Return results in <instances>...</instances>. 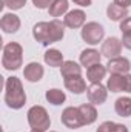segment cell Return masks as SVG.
<instances>
[{
    "label": "cell",
    "mask_w": 131,
    "mask_h": 132,
    "mask_svg": "<svg viewBox=\"0 0 131 132\" xmlns=\"http://www.w3.org/2000/svg\"><path fill=\"white\" fill-rule=\"evenodd\" d=\"M86 95L91 104H103L108 97V89L102 83H91V86L86 89Z\"/></svg>",
    "instance_id": "obj_8"
},
{
    "label": "cell",
    "mask_w": 131,
    "mask_h": 132,
    "mask_svg": "<svg viewBox=\"0 0 131 132\" xmlns=\"http://www.w3.org/2000/svg\"><path fill=\"white\" fill-rule=\"evenodd\" d=\"M43 74H45L43 66L40 65V63H37V62L28 63V65L25 66V69H23V77H25L28 81H31V83L40 81L42 77H43Z\"/></svg>",
    "instance_id": "obj_12"
},
{
    "label": "cell",
    "mask_w": 131,
    "mask_h": 132,
    "mask_svg": "<svg viewBox=\"0 0 131 132\" xmlns=\"http://www.w3.org/2000/svg\"><path fill=\"white\" fill-rule=\"evenodd\" d=\"M3 5L11 11H19L26 5V0H3Z\"/></svg>",
    "instance_id": "obj_24"
},
{
    "label": "cell",
    "mask_w": 131,
    "mask_h": 132,
    "mask_svg": "<svg viewBox=\"0 0 131 132\" xmlns=\"http://www.w3.org/2000/svg\"><path fill=\"white\" fill-rule=\"evenodd\" d=\"M123 92L131 94V74H125V83H123Z\"/></svg>",
    "instance_id": "obj_29"
},
{
    "label": "cell",
    "mask_w": 131,
    "mask_h": 132,
    "mask_svg": "<svg viewBox=\"0 0 131 132\" xmlns=\"http://www.w3.org/2000/svg\"><path fill=\"white\" fill-rule=\"evenodd\" d=\"M106 69L110 74H120V75H125L128 74L131 69V63L128 59L125 57H114V59H110L108 60V65H106Z\"/></svg>",
    "instance_id": "obj_10"
},
{
    "label": "cell",
    "mask_w": 131,
    "mask_h": 132,
    "mask_svg": "<svg viewBox=\"0 0 131 132\" xmlns=\"http://www.w3.org/2000/svg\"><path fill=\"white\" fill-rule=\"evenodd\" d=\"M86 22V14L82 11V9H72V11H68L63 17V23L65 26L71 28V29H79V28H83Z\"/></svg>",
    "instance_id": "obj_9"
},
{
    "label": "cell",
    "mask_w": 131,
    "mask_h": 132,
    "mask_svg": "<svg viewBox=\"0 0 131 132\" xmlns=\"http://www.w3.org/2000/svg\"><path fill=\"white\" fill-rule=\"evenodd\" d=\"M22 63H23V48L16 42L6 43L3 46L2 66L8 71H17Z\"/></svg>",
    "instance_id": "obj_3"
},
{
    "label": "cell",
    "mask_w": 131,
    "mask_h": 132,
    "mask_svg": "<svg viewBox=\"0 0 131 132\" xmlns=\"http://www.w3.org/2000/svg\"><path fill=\"white\" fill-rule=\"evenodd\" d=\"M45 98H46L48 103H51V104H54V106H59V104L65 103L66 95H65L63 91H60V89H57V88H53V89H48V91H46Z\"/></svg>",
    "instance_id": "obj_23"
},
{
    "label": "cell",
    "mask_w": 131,
    "mask_h": 132,
    "mask_svg": "<svg viewBox=\"0 0 131 132\" xmlns=\"http://www.w3.org/2000/svg\"><path fill=\"white\" fill-rule=\"evenodd\" d=\"M123 83H125V75L111 74L106 81V89L111 92H123Z\"/></svg>",
    "instance_id": "obj_20"
},
{
    "label": "cell",
    "mask_w": 131,
    "mask_h": 132,
    "mask_svg": "<svg viewBox=\"0 0 131 132\" xmlns=\"http://www.w3.org/2000/svg\"><path fill=\"white\" fill-rule=\"evenodd\" d=\"M60 74L62 77H74V75H82V65L76 63L74 60H66L60 66Z\"/></svg>",
    "instance_id": "obj_19"
},
{
    "label": "cell",
    "mask_w": 131,
    "mask_h": 132,
    "mask_svg": "<svg viewBox=\"0 0 131 132\" xmlns=\"http://www.w3.org/2000/svg\"><path fill=\"white\" fill-rule=\"evenodd\" d=\"M43 60L45 63L51 68H60L63 65V54L59 51V49H48L45 54H43Z\"/></svg>",
    "instance_id": "obj_17"
},
{
    "label": "cell",
    "mask_w": 131,
    "mask_h": 132,
    "mask_svg": "<svg viewBox=\"0 0 131 132\" xmlns=\"http://www.w3.org/2000/svg\"><path fill=\"white\" fill-rule=\"evenodd\" d=\"M79 112H80V117H82L83 125H93V123L97 120V111H96V106L91 104V103L80 104V106H79Z\"/></svg>",
    "instance_id": "obj_16"
},
{
    "label": "cell",
    "mask_w": 131,
    "mask_h": 132,
    "mask_svg": "<svg viewBox=\"0 0 131 132\" xmlns=\"http://www.w3.org/2000/svg\"><path fill=\"white\" fill-rule=\"evenodd\" d=\"M114 109L119 117H130L131 115V97H120L116 100Z\"/></svg>",
    "instance_id": "obj_21"
},
{
    "label": "cell",
    "mask_w": 131,
    "mask_h": 132,
    "mask_svg": "<svg viewBox=\"0 0 131 132\" xmlns=\"http://www.w3.org/2000/svg\"><path fill=\"white\" fill-rule=\"evenodd\" d=\"M54 0H33V5L35 8H39V9H46V8L51 6Z\"/></svg>",
    "instance_id": "obj_25"
},
{
    "label": "cell",
    "mask_w": 131,
    "mask_h": 132,
    "mask_svg": "<svg viewBox=\"0 0 131 132\" xmlns=\"http://www.w3.org/2000/svg\"><path fill=\"white\" fill-rule=\"evenodd\" d=\"M28 123L33 131L46 132L51 126V118L48 115V111L43 106H33L28 111Z\"/></svg>",
    "instance_id": "obj_4"
},
{
    "label": "cell",
    "mask_w": 131,
    "mask_h": 132,
    "mask_svg": "<svg viewBox=\"0 0 131 132\" xmlns=\"http://www.w3.org/2000/svg\"><path fill=\"white\" fill-rule=\"evenodd\" d=\"M60 120H62V123L65 125L66 128H69V129H79V128L83 126L79 108H74V106H68V108L63 109Z\"/></svg>",
    "instance_id": "obj_6"
},
{
    "label": "cell",
    "mask_w": 131,
    "mask_h": 132,
    "mask_svg": "<svg viewBox=\"0 0 131 132\" xmlns=\"http://www.w3.org/2000/svg\"><path fill=\"white\" fill-rule=\"evenodd\" d=\"M31 132H40V131H33V129H31Z\"/></svg>",
    "instance_id": "obj_33"
},
{
    "label": "cell",
    "mask_w": 131,
    "mask_h": 132,
    "mask_svg": "<svg viewBox=\"0 0 131 132\" xmlns=\"http://www.w3.org/2000/svg\"><path fill=\"white\" fill-rule=\"evenodd\" d=\"M71 2H74L76 5H79V6H82V8H88V6H91V3H93V0H71Z\"/></svg>",
    "instance_id": "obj_32"
},
{
    "label": "cell",
    "mask_w": 131,
    "mask_h": 132,
    "mask_svg": "<svg viewBox=\"0 0 131 132\" xmlns=\"http://www.w3.org/2000/svg\"><path fill=\"white\" fill-rule=\"evenodd\" d=\"M68 8H69L68 0H54L48 8V12L51 17H62L68 12Z\"/></svg>",
    "instance_id": "obj_22"
},
{
    "label": "cell",
    "mask_w": 131,
    "mask_h": 132,
    "mask_svg": "<svg viewBox=\"0 0 131 132\" xmlns=\"http://www.w3.org/2000/svg\"><path fill=\"white\" fill-rule=\"evenodd\" d=\"M122 45H123V48L131 49V32L122 34Z\"/></svg>",
    "instance_id": "obj_28"
},
{
    "label": "cell",
    "mask_w": 131,
    "mask_h": 132,
    "mask_svg": "<svg viewBox=\"0 0 131 132\" xmlns=\"http://www.w3.org/2000/svg\"><path fill=\"white\" fill-rule=\"evenodd\" d=\"M120 31H122V34L131 32V17H127L125 20L120 22Z\"/></svg>",
    "instance_id": "obj_26"
},
{
    "label": "cell",
    "mask_w": 131,
    "mask_h": 132,
    "mask_svg": "<svg viewBox=\"0 0 131 132\" xmlns=\"http://www.w3.org/2000/svg\"><path fill=\"white\" fill-rule=\"evenodd\" d=\"M106 15H108V19L113 20V22H122V20H125V19L128 17V9L120 8V6H117L116 3H111V5H108V8H106Z\"/></svg>",
    "instance_id": "obj_18"
},
{
    "label": "cell",
    "mask_w": 131,
    "mask_h": 132,
    "mask_svg": "<svg viewBox=\"0 0 131 132\" xmlns=\"http://www.w3.org/2000/svg\"><path fill=\"white\" fill-rule=\"evenodd\" d=\"M20 25H22L20 17L16 15V14H12V12L3 14L2 20H0V28L3 29V32H6V34L17 32V31L20 29Z\"/></svg>",
    "instance_id": "obj_11"
},
{
    "label": "cell",
    "mask_w": 131,
    "mask_h": 132,
    "mask_svg": "<svg viewBox=\"0 0 131 132\" xmlns=\"http://www.w3.org/2000/svg\"><path fill=\"white\" fill-rule=\"evenodd\" d=\"M111 132H128V128L125 125H120V123H114L113 128H111Z\"/></svg>",
    "instance_id": "obj_30"
},
{
    "label": "cell",
    "mask_w": 131,
    "mask_h": 132,
    "mask_svg": "<svg viewBox=\"0 0 131 132\" xmlns=\"http://www.w3.org/2000/svg\"><path fill=\"white\" fill-rule=\"evenodd\" d=\"M33 35L42 45H51L60 42L65 35V23L57 19L51 22H39L34 25Z\"/></svg>",
    "instance_id": "obj_1"
},
{
    "label": "cell",
    "mask_w": 131,
    "mask_h": 132,
    "mask_svg": "<svg viewBox=\"0 0 131 132\" xmlns=\"http://www.w3.org/2000/svg\"><path fill=\"white\" fill-rule=\"evenodd\" d=\"M49 132H56V131H49Z\"/></svg>",
    "instance_id": "obj_34"
},
{
    "label": "cell",
    "mask_w": 131,
    "mask_h": 132,
    "mask_svg": "<svg viewBox=\"0 0 131 132\" xmlns=\"http://www.w3.org/2000/svg\"><path fill=\"white\" fill-rule=\"evenodd\" d=\"M80 35H82V40L85 43L94 46V45H99L103 40L105 29H103V26L100 23H97V22H88V23L83 25V28L80 31Z\"/></svg>",
    "instance_id": "obj_5"
},
{
    "label": "cell",
    "mask_w": 131,
    "mask_h": 132,
    "mask_svg": "<svg viewBox=\"0 0 131 132\" xmlns=\"http://www.w3.org/2000/svg\"><path fill=\"white\" fill-rule=\"evenodd\" d=\"M65 88L68 91H71L72 94H83L88 88H86V81L82 78V75H74V77H65L63 78Z\"/></svg>",
    "instance_id": "obj_13"
},
{
    "label": "cell",
    "mask_w": 131,
    "mask_h": 132,
    "mask_svg": "<svg viewBox=\"0 0 131 132\" xmlns=\"http://www.w3.org/2000/svg\"><path fill=\"white\" fill-rule=\"evenodd\" d=\"M122 40H119L117 37H108L103 43H102V48H100V54L103 57H106L108 60L110 59H114V57H119L120 52H122Z\"/></svg>",
    "instance_id": "obj_7"
},
{
    "label": "cell",
    "mask_w": 131,
    "mask_h": 132,
    "mask_svg": "<svg viewBox=\"0 0 131 132\" xmlns=\"http://www.w3.org/2000/svg\"><path fill=\"white\" fill-rule=\"evenodd\" d=\"M100 59H102V54L99 51H96V49H93V48L82 51L80 57H79L80 65L85 66V68H90V66L96 65V63H100Z\"/></svg>",
    "instance_id": "obj_15"
},
{
    "label": "cell",
    "mask_w": 131,
    "mask_h": 132,
    "mask_svg": "<svg viewBox=\"0 0 131 132\" xmlns=\"http://www.w3.org/2000/svg\"><path fill=\"white\" fill-rule=\"evenodd\" d=\"M106 72H108L106 66H103L102 63H96V65L86 68V80L90 83H100L105 78Z\"/></svg>",
    "instance_id": "obj_14"
},
{
    "label": "cell",
    "mask_w": 131,
    "mask_h": 132,
    "mask_svg": "<svg viewBox=\"0 0 131 132\" xmlns=\"http://www.w3.org/2000/svg\"><path fill=\"white\" fill-rule=\"evenodd\" d=\"M113 3H116L117 6H120V8H125V9H128L131 6V0H114Z\"/></svg>",
    "instance_id": "obj_31"
},
{
    "label": "cell",
    "mask_w": 131,
    "mask_h": 132,
    "mask_svg": "<svg viewBox=\"0 0 131 132\" xmlns=\"http://www.w3.org/2000/svg\"><path fill=\"white\" fill-rule=\"evenodd\" d=\"M113 125H114V121H103V123L97 128V131L96 132H111Z\"/></svg>",
    "instance_id": "obj_27"
},
{
    "label": "cell",
    "mask_w": 131,
    "mask_h": 132,
    "mask_svg": "<svg viewBox=\"0 0 131 132\" xmlns=\"http://www.w3.org/2000/svg\"><path fill=\"white\" fill-rule=\"evenodd\" d=\"M5 103L11 109H20L26 103L23 85L17 77H8L5 81Z\"/></svg>",
    "instance_id": "obj_2"
}]
</instances>
